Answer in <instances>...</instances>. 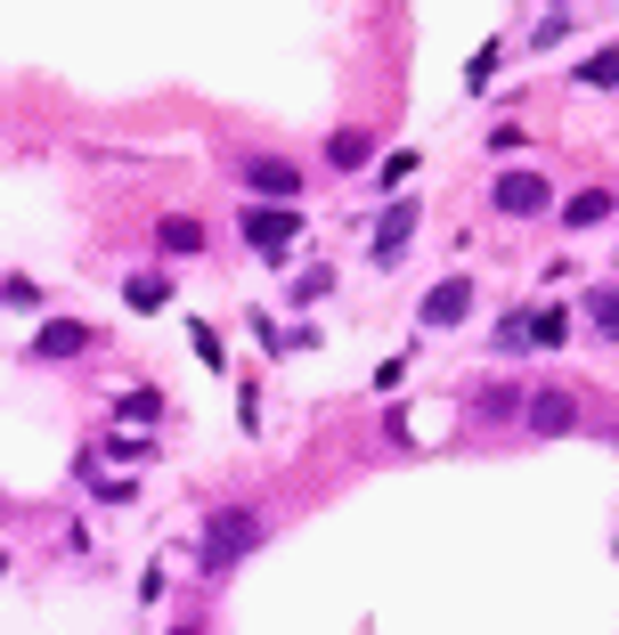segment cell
Masks as SVG:
<instances>
[{
  "mask_svg": "<svg viewBox=\"0 0 619 635\" xmlns=\"http://www.w3.org/2000/svg\"><path fill=\"white\" fill-rule=\"evenodd\" d=\"M253 546H261V522L245 514V505H220V514L204 522V555H196V562H204V570L220 579V570H229V562H245Z\"/></svg>",
  "mask_w": 619,
  "mask_h": 635,
  "instance_id": "obj_1",
  "label": "cell"
},
{
  "mask_svg": "<svg viewBox=\"0 0 619 635\" xmlns=\"http://www.w3.org/2000/svg\"><path fill=\"white\" fill-rule=\"evenodd\" d=\"M294 229H302V212H285V204H253V212H245V244H253V253H285Z\"/></svg>",
  "mask_w": 619,
  "mask_h": 635,
  "instance_id": "obj_2",
  "label": "cell"
},
{
  "mask_svg": "<svg viewBox=\"0 0 619 635\" xmlns=\"http://www.w3.org/2000/svg\"><path fill=\"white\" fill-rule=\"evenodd\" d=\"M465 310H473V277H441L424 294V326H465Z\"/></svg>",
  "mask_w": 619,
  "mask_h": 635,
  "instance_id": "obj_3",
  "label": "cell"
},
{
  "mask_svg": "<svg viewBox=\"0 0 619 635\" xmlns=\"http://www.w3.org/2000/svg\"><path fill=\"white\" fill-rule=\"evenodd\" d=\"M90 342H98V335H90L82 318H50V326L33 335V351H41V359H82Z\"/></svg>",
  "mask_w": 619,
  "mask_h": 635,
  "instance_id": "obj_4",
  "label": "cell"
},
{
  "mask_svg": "<svg viewBox=\"0 0 619 635\" xmlns=\"http://www.w3.org/2000/svg\"><path fill=\"white\" fill-rule=\"evenodd\" d=\"M416 212L424 204H391V212L376 220V261H400L408 244H416Z\"/></svg>",
  "mask_w": 619,
  "mask_h": 635,
  "instance_id": "obj_5",
  "label": "cell"
},
{
  "mask_svg": "<svg viewBox=\"0 0 619 635\" xmlns=\"http://www.w3.org/2000/svg\"><path fill=\"white\" fill-rule=\"evenodd\" d=\"M498 212H513V220L546 212V179H539V172H506V179H498Z\"/></svg>",
  "mask_w": 619,
  "mask_h": 635,
  "instance_id": "obj_6",
  "label": "cell"
},
{
  "mask_svg": "<svg viewBox=\"0 0 619 635\" xmlns=\"http://www.w3.org/2000/svg\"><path fill=\"white\" fill-rule=\"evenodd\" d=\"M530 433H579V399L571 392H539L530 399Z\"/></svg>",
  "mask_w": 619,
  "mask_h": 635,
  "instance_id": "obj_7",
  "label": "cell"
},
{
  "mask_svg": "<svg viewBox=\"0 0 619 635\" xmlns=\"http://www.w3.org/2000/svg\"><path fill=\"white\" fill-rule=\"evenodd\" d=\"M155 244H163V253H204V220L163 212V220H155Z\"/></svg>",
  "mask_w": 619,
  "mask_h": 635,
  "instance_id": "obj_8",
  "label": "cell"
},
{
  "mask_svg": "<svg viewBox=\"0 0 619 635\" xmlns=\"http://www.w3.org/2000/svg\"><path fill=\"white\" fill-rule=\"evenodd\" d=\"M253 188H261V196H294V188H302V172H294L285 155H253Z\"/></svg>",
  "mask_w": 619,
  "mask_h": 635,
  "instance_id": "obj_9",
  "label": "cell"
},
{
  "mask_svg": "<svg viewBox=\"0 0 619 635\" xmlns=\"http://www.w3.org/2000/svg\"><path fill=\"white\" fill-rule=\"evenodd\" d=\"M563 220H571V229H604V220H611V188H579Z\"/></svg>",
  "mask_w": 619,
  "mask_h": 635,
  "instance_id": "obj_10",
  "label": "cell"
},
{
  "mask_svg": "<svg viewBox=\"0 0 619 635\" xmlns=\"http://www.w3.org/2000/svg\"><path fill=\"white\" fill-rule=\"evenodd\" d=\"M367 155H376V139H367V131H335V147H326V163H335V172H359Z\"/></svg>",
  "mask_w": 619,
  "mask_h": 635,
  "instance_id": "obj_11",
  "label": "cell"
},
{
  "mask_svg": "<svg viewBox=\"0 0 619 635\" xmlns=\"http://www.w3.org/2000/svg\"><path fill=\"white\" fill-rule=\"evenodd\" d=\"M122 424H163V392H155V383L122 392Z\"/></svg>",
  "mask_w": 619,
  "mask_h": 635,
  "instance_id": "obj_12",
  "label": "cell"
},
{
  "mask_svg": "<svg viewBox=\"0 0 619 635\" xmlns=\"http://www.w3.org/2000/svg\"><path fill=\"white\" fill-rule=\"evenodd\" d=\"M563 335H571V318H563V310H530V351H554Z\"/></svg>",
  "mask_w": 619,
  "mask_h": 635,
  "instance_id": "obj_13",
  "label": "cell"
},
{
  "mask_svg": "<svg viewBox=\"0 0 619 635\" xmlns=\"http://www.w3.org/2000/svg\"><path fill=\"white\" fill-rule=\"evenodd\" d=\"M163 302H172V285H163V277H131V310H163Z\"/></svg>",
  "mask_w": 619,
  "mask_h": 635,
  "instance_id": "obj_14",
  "label": "cell"
},
{
  "mask_svg": "<svg viewBox=\"0 0 619 635\" xmlns=\"http://www.w3.org/2000/svg\"><path fill=\"white\" fill-rule=\"evenodd\" d=\"M611 318H619V302H611V285H595V294H587V326H595V335H611Z\"/></svg>",
  "mask_w": 619,
  "mask_h": 635,
  "instance_id": "obj_15",
  "label": "cell"
},
{
  "mask_svg": "<svg viewBox=\"0 0 619 635\" xmlns=\"http://www.w3.org/2000/svg\"><path fill=\"white\" fill-rule=\"evenodd\" d=\"M498 351H530V318H522V310L498 318Z\"/></svg>",
  "mask_w": 619,
  "mask_h": 635,
  "instance_id": "obj_16",
  "label": "cell"
},
{
  "mask_svg": "<svg viewBox=\"0 0 619 635\" xmlns=\"http://www.w3.org/2000/svg\"><path fill=\"white\" fill-rule=\"evenodd\" d=\"M611 74H619V57H611V50H595L587 66H579V81H587V90H611Z\"/></svg>",
  "mask_w": 619,
  "mask_h": 635,
  "instance_id": "obj_17",
  "label": "cell"
},
{
  "mask_svg": "<svg viewBox=\"0 0 619 635\" xmlns=\"http://www.w3.org/2000/svg\"><path fill=\"white\" fill-rule=\"evenodd\" d=\"M172 635H204V627H172Z\"/></svg>",
  "mask_w": 619,
  "mask_h": 635,
  "instance_id": "obj_18",
  "label": "cell"
},
{
  "mask_svg": "<svg viewBox=\"0 0 619 635\" xmlns=\"http://www.w3.org/2000/svg\"><path fill=\"white\" fill-rule=\"evenodd\" d=\"M0 579H9V555H0Z\"/></svg>",
  "mask_w": 619,
  "mask_h": 635,
  "instance_id": "obj_19",
  "label": "cell"
}]
</instances>
